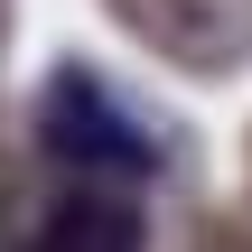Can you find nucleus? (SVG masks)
<instances>
[{"mask_svg":"<svg viewBox=\"0 0 252 252\" xmlns=\"http://www.w3.org/2000/svg\"><path fill=\"white\" fill-rule=\"evenodd\" d=\"M37 252H150V215L131 187H75L37 224Z\"/></svg>","mask_w":252,"mask_h":252,"instance_id":"obj_2","label":"nucleus"},{"mask_svg":"<svg viewBox=\"0 0 252 252\" xmlns=\"http://www.w3.org/2000/svg\"><path fill=\"white\" fill-rule=\"evenodd\" d=\"M37 131H47V150L56 159H75V168H122V178H140L159 150H150V131L84 75V65H65L56 84H47V103H37Z\"/></svg>","mask_w":252,"mask_h":252,"instance_id":"obj_1","label":"nucleus"}]
</instances>
